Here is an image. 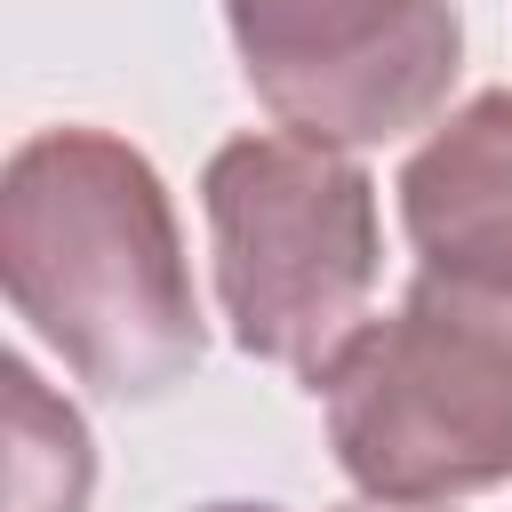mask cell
I'll return each mask as SVG.
<instances>
[{
  "label": "cell",
  "instance_id": "cell-1",
  "mask_svg": "<svg viewBox=\"0 0 512 512\" xmlns=\"http://www.w3.org/2000/svg\"><path fill=\"white\" fill-rule=\"evenodd\" d=\"M8 312L104 400L176 392L200 352V288L160 168L112 128H32L0 168Z\"/></svg>",
  "mask_w": 512,
  "mask_h": 512
},
{
  "label": "cell",
  "instance_id": "cell-2",
  "mask_svg": "<svg viewBox=\"0 0 512 512\" xmlns=\"http://www.w3.org/2000/svg\"><path fill=\"white\" fill-rule=\"evenodd\" d=\"M336 472L368 504H456L512 480V288L416 272L320 376Z\"/></svg>",
  "mask_w": 512,
  "mask_h": 512
},
{
  "label": "cell",
  "instance_id": "cell-3",
  "mask_svg": "<svg viewBox=\"0 0 512 512\" xmlns=\"http://www.w3.org/2000/svg\"><path fill=\"white\" fill-rule=\"evenodd\" d=\"M200 216L216 312L248 360L312 384L376 320L384 216L360 152L296 128H248L208 152Z\"/></svg>",
  "mask_w": 512,
  "mask_h": 512
},
{
  "label": "cell",
  "instance_id": "cell-4",
  "mask_svg": "<svg viewBox=\"0 0 512 512\" xmlns=\"http://www.w3.org/2000/svg\"><path fill=\"white\" fill-rule=\"evenodd\" d=\"M224 32L272 128L336 152L440 128L464 72L456 0H224Z\"/></svg>",
  "mask_w": 512,
  "mask_h": 512
},
{
  "label": "cell",
  "instance_id": "cell-5",
  "mask_svg": "<svg viewBox=\"0 0 512 512\" xmlns=\"http://www.w3.org/2000/svg\"><path fill=\"white\" fill-rule=\"evenodd\" d=\"M400 232L416 272L512 288V88L464 96L400 168Z\"/></svg>",
  "mask_w": 512,
  "mask_h": 512
},
{
  "label": "cell",
  "instance_id": "cell-6",
  "mask_svg": "<svg viewBox=\"0 0 512 512\" xmlns=\"http://www.w3.org/2000/svg\"><path fill=\"white\" fill-rule=\"evenodd\" d=\"M0 408H8V448H0V512H88L96 496V440L72 400L40 384L24 352L0 360Z\"/></svg>",
  "mask_w": 512,
  "mask_h": 512
},
{
  "label": "cell",
  "instance_id": "cell-7",
  "mask_svg": "<svg viewBox=\"0 0 512 512\" xmlns=\"http://www.w3.org/2000/svg\"><path fill=\"white\" fill-rule=\"evenodd\" d=\"M200 512H288V504H256V496H224V504H200Z\"/></svg>",
  "mask_w": 512,
  "mask_h": 512
},
{
  "label": "cell",
  "instance_id": "cell-8",
  "mask_svg": "<svg viewBox=\"0 0 512 512\" xmlns=\"http://www.w3.org/2000/svg\"><path fill=\"white\" fill-rule=\"evenodd\" d=\"M344 512H448V504H368V496H360V504H344Z\"/></svg>",
  "mask_w": 512,
  "mask_h": 512
}]
</instances>
